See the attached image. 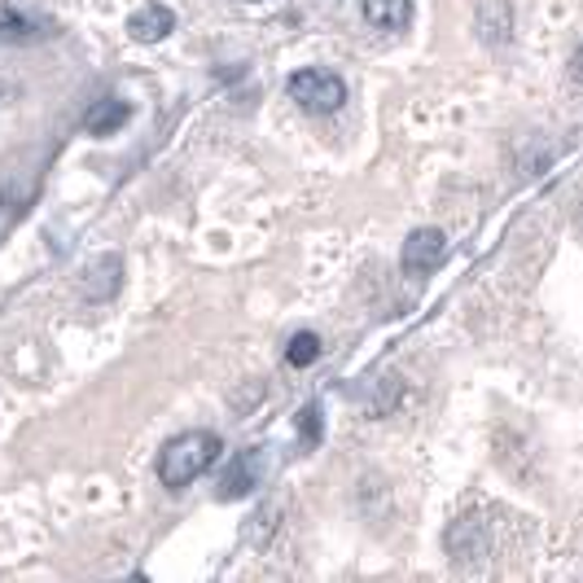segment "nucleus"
<instances>
[{
	"label": "nucleus",
	"mask_w": 583,
	"mask_h": 583,
	"mask_svg": "<svg viewBox=\"0 0 583 583\" xmlns=\"http://www.w3.org/2000/svg\"><path fill=\"white\" fill-rule=\"evenodd\" d=\"M219 452H224V443L211 430H185V435H176L158 452V478H163V487H171V491L176 487H189L193 478H202L219 461Z\"/></svg>",
	"instance_id": "nucleus-1"
},
{
	"label": "nucleus",
	"mask_w": 583,
	"mask_h": 583,
	"mask_svg": "<svg viewBox=\"0 0 583 583\" xmlns=\"http://www.w3.org/2000/svg\"><path fill=\"white\" fill-rule=\"evenodd\" d=\"M285 93L295 97V106L308 110V115H334V110H343V102H347V84H343L334 71H325V67H304V71H295V75L285 80Z\"/></svg>",
	"instance_id": "nucleus-2"
},
{
	"label": "nucleus",
	"mask_w": 583,
	"mask_h": 583,
	"mask_svg": "<svg viewBox=\"0 0 583 583\" xmlns=\"http://www.w3.org/2000/svg\"><path fill=\"white\" fill-rule=\"evenodd\" d=\"M487 552H491L487 517H478V513H461V517L448 526V557L465 570V566H478Z\"/></svg>",
	"instance_id": "nucleus-3"
},
{
	"label": "nucleus",
	"mask_w": 583,
	"mask_h": 583,
	"mask_svg": "<svg viewBox=\"0 0 583 583\" xmlns=\"http://www.w3.org/2000/svg\"><path fill=\"white\" fill-rule=\"evenodd\" d=\"M443 250H448V237H443L439 228H413V233L404 237L400 263H404L408 276H426V272H435V263L443 259Z\"/></svg>",
	"instance_id": "nucleus-4"
},
{
	"label": "nucleus",
	"mask_w": 583,
	"mask_h": 583,
	"mask_svg": "<svg viewBox=\"0 0 583 583\" xmlns=\"http://www.w3.org/2000/svg\"><path fill=\"white\" fill-rule=\"evenodd\" d=\"M171 32H176V14H171L167 5H145V10H136V14L128 19V36L141 40V45H158V40H167Z\"/></svg>",
	"instance_id": "nucleus-5"
},
{
	"label": "nucleus",
	"mask_w": 583,
	"mask_h": 583,
	"mask_svg": "<svg viewBox=\"0 0 583 583\" xmlns=\"http://www.w3.org/2000/svg\"><path fill=\"white\" fill-rule=\"evenodd\" d=\"M254 483H259V452H241L219 474V500H241L254 491Z\"/></svg>",
	"instance_id": "nucleus-6"
},
{
	"label": "nucleus",
	"mask_w": 583,
	"mask_h": 583,
	"mask_svg": "<svg viewBox=\"0 0 583 583\" xmlns=\"http://www.w3.org/2000/svg\"><path fill=\"white\" fill-rule=\"evenodd\" d=\"M119 281H123V259L119 254H106V259L88 263V272H84V295H88V304L110 299L115 289H119Z\"/></svg>",
	"instance_id": "nucleus-7"
},
{
	"label": "nucleus",
	"mask_w": 583,
	"mask_h": 583,
	"mask_svg": "<svg viewBox=\"0 0 583 583\" xmlns=\"http://www.w3.org/2000/svg\"><path fill=\"white\" fill-rule=\"evenodd\" d=\"M478 36L491 49L509 45V36H513V10H509V0H483V5H478Z\"/></svg>",
	"instance_id": "nucleus-8"
},
{
	"label": "nucleus",
	"mask_w": 583,
	"mask_h": 583,
	"mask_svg": "<svg viewBox=\"0 0 583 583\" xmlns=\"http://www.w3.org/2000/svg\"><path fill=\"white\" fill-rule=\"evenodd\" d=\"M360 10L378 32H404L413 23V0H360Z\"/></svg>",
	"instance_id": "nucleus-9"
},
{
	"label": "nucleus",
	"mask_w": 583,
	"mask_h": 583,
	"mask_svg": "<svg viewBox=\"0 0 583 583\" xmlns=\"http://www.w3.org/2000/svg\"><path fill=\"white\" fill-rule=\"evenodd\" d=\"M128 119H132V106H128V102H119V97H102V102L84 115V132H88V136H115Z\"/></svg>",
	"instance_id": "nucleus-10"
},
{
	"label": "nucleus",
	"mask_w": 583,
	"mask_h": 583,
	"mask_svg": "<svg viewBox=\"0 0 583 583\" xmlns=\"http://www.w3.org/2000/svg\"><path fill=\"white\" fill-rule=\"evenodd\" d=\"M285 360L295 365V369H308V365H317V360H321V338H317L312 330L295 334V338H289V347H285Z\"/></svg>",
	"instance_id": "nucleus-11"
},
{
	"label": "nucleus",
	"mask_w": 583,
	"mask_h": 583,
	"mask_svg": "<svg viewBox=\"0 0 583 583\" xmlns=\"http://www.w3.org/2000/svg\"><path fill=\"white\" fill-rule=\"evenodd\" d=\"M299 430H304V443H308V448H312V443H321V404H308V408H304Z\"/></svg>",
	"instance_id": "nucleus-12"
},
{
	"label": "nucleus",
	"mask_w": 583,
	"mask_h": 583,
	"mask_svg": "<svg viewBox=\"0 0 583 583\" xmlns=\"http://www.w3.org/2000/svg\"><path fill=\"white\" fill-rule=\"evenodd\" d=\"M574 80L583 84V45H579V53H574Z\"/></svg>",
	"instance_id": "nucleus-13"
},
{
	"label": "nucleus",
	"mask_w": 583,
	"mask_h": 583,
	"mask_svg": "<svg viewBox=\"0 0 583 583\" xmlns=\"http://www.w3.org/2000/svg\"><path fill=\"white\" fill-rule=\"evenodd\" d=\"M574 228H579V237H583V202L574 206Z\"/></svg>",
	"instance_id": "nucleus-14"
}]
</instances>
